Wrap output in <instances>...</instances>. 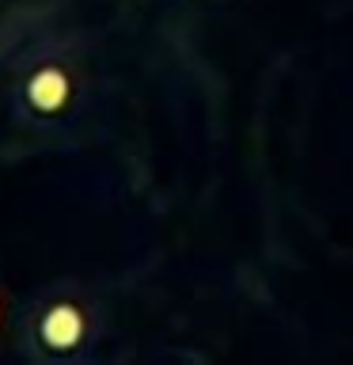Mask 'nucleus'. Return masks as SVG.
Returning <instances> with one entry per match:
<instances>
[{"label":"nucleus","instance_id":"obj_1","mask_svg":"<svg viewBox=\"0 0 353 365\" xmlns=\"http://www.w3.org/2000/svg\"><path fill=\"white\" fill-rule=\"evenodd\" d=\"M102 335L99 301L80 282H50L23 308L19 342L27 358L46 365L84 361Z\"/></svg>","mask_w":353,"mask_h":365},{"label":"nucleus","instance_id":"obj_2","mask_svg":"<svg viewBox=\"0 0 353 365\" xmlns=\"http://www.w3.org/2000/svg\"><path fill=\"white\" fill-rule=\"evenodd\" d=\"M88 103V80L73 53L38 50L11 80V107L34 130H68Z\"/></svg>","mask_w":353,"mask_h":365}]
</instances>
